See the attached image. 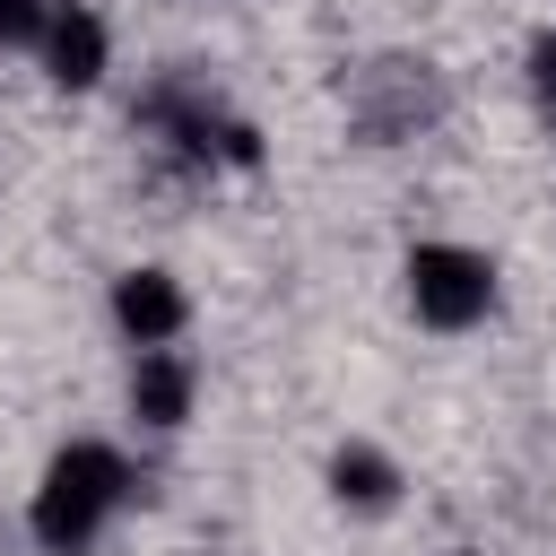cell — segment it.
Segmentation results:
<instances>
[{
  "instance_id": "cell-8",
  "label": "cell",
  "mask_w": 556,
  "mask_h": 556,
  "mask_svg": "<svg viewBox=\"0 0 556 556\" xmlns=\"http://www.w3.org/2000/svg\"><path fill=\"white\" fill-rule=\"evenodd\" d=\"M521 96H530V113H539V130H556V17L521 43Z\"/></svg>"
},
{
  "instance_id": "cell-3",
  "label": "cell",
  "mask_w": 556,
  "mask_h": 556,
  "mask_svg": "<svg viewBox=\"0 0 556 556\" xmlns=\"http://www.w3.org/2000/svg\"><path fill=\"white\" fill-rule=\"evenodd\" d=\"M452 113H460V78L434 43H365L356 61H339V122L374 156L443 139Z\"/></svg>"
},
{
  "instance_id": "cell-5",
  "label": "cell",
  "mask_w": 556,
  "mask_h": 556,
  "mask_svg": "<svg viewBox=\"0 0 556 556\" xmlns=\"http://www.w3.org/2000/svg\"><path fill=\"white\" fill-rule=\"evenodd\" d=\"M313 495L339 530H400L417 504V460L382 426H339L313 452Z\"/></svg>"
},
{
  "instance_id": "cell-7",
  "label": "cell",
  "mask_w": 556,
  "mask_h": 556,
  "mask_svg": "<svg viewBox=\"0 0 556 556\" xmlns=\"http://www.w3.org/2000/svg\"><path fill=\"white\" fill-rule=\"evenodd\" d=\"M26 70L61 104H96L122 78V17L104 0H43V26L26 43Z\"/></svg>"
},
{
  "instance_id": "cell-4",
  "label": "cell",
  "mask_w": 556,
  "mask_h": 556,
  "mask_svg": "<svg viewBox=\"0 0 556 556\" xmlns=\"http://www.w3.org/2000/svg\"><path fill=\"white\" fill-rule=\"evenodd\" d=\"M208 417V356L182 348H113V426L139 452H174L191 443Z\"/></svg>"
},
{
  "instance_id": "cell-9",
  "label": "cell",
  "mask_w": 556,
  "mask_h": 556,
  "mask_svg": "<svg viewBox=\"0 0 556 556\" xmlns=\"http://www.w3.org/2000/svg\"><path fill=\"white\" fill-rule=\"evenodd\" d=\"M35 26H43V0H0V61H26Z\"/></svg>"
},
{
  "instance_id": "cell-1",
  "label": "cell",
  "mask_w": 556,
  "mask_h": 556,
  "mask_svg": "<svg viewBox=\"0 0 556 556\" xmlns=\"http://www.w3.org/2000/svg\"><path fill=\"white\" fill-rule=\"evenodd\" d=\"M139 486H148V452L122 426H70L26 469L17 539L35 556H104L122 539V521L139 513Z\"/></svg>"
},
{
  "instance_id": "cell-2",
  "label": "cell",
  "mask_w": 556,
  "mask_h": 556,
  "mask_svg": "<svg viewBox=\"0 0 556 556\" xmlns=\"http://www.w3.org/2000/svg\"><path fill=\"white\" fill-rule=\"evenodd\" d=\"M391 313L434 339V348H469L486 330H504L513 313V261L469 235V226H417L391 252Z\"/></svg>"
},
{
  "instance_id": "cell-6",
  "label": "cell",
  "mask_w": 556,
  "mask_h": 556,
  "mask_svg": "<svg viewBox=\"0 0 556 556\" xmlns=\"http://www.w3.org/2000/svg\"><path fill=\"white\" fill-rule=\"evenodd\" d=\"M96 321L113 348H182L200 339V287L174 252H122L96 287Z\"/></svg>"
}]
</instances>
